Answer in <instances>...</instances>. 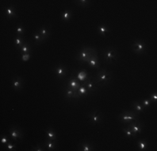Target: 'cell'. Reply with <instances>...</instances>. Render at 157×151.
I'll list each match as a JSON object with an SVG mask.
<instances>
[{
    "mask_svg": "<svg viewBox=\"0 0 157 151\" xmlns=\"http://www.w3.org/2000/svg\"><path fill=\"white\" fill-rule=\"evenodd\" d=\"M147 44L144 39H136L131 44V50L135 54L138 55H141L146 53L147 51Z\"/></svg>",
    "mask_w": 157,
    "mask_h": 151,
    "instance_id": "obj_5",
    "label": "cell"
},
{
    "mask_svg": "<svg viewBox=\"0 0 157 151\" xmlns=\"http://www.w3.org/2000/svg\"><path fill=\"white\" fill-rule=\"evenodd\" d=\"M19 51L21 52H23V54H31V52H32L30 45H29V44L28 42L24 43Z\"/></svg>",
    "mask_w": 157,
    "mask_h": 151,
    "instance_id": "obj_29",
    "label": "cell"
},
{
    "mask_svg": "<svg viewBox=\"0 0 157 151\" xmlns=\"http://www.w3.org/2000/svg\"><path fill=\"white\" fill-rule=\"evenodd\" d=\"M33 43L36 45H39L44 43V39H43L41 34L39 33V30H37L33 34Z\"/></svg>",
    "mask_w": 157,
    "mask_h": 151,
    "instance_id": "obj_25",
    "label": "cell"
},
{
    "mask_svg": "<svg viewBox=\"0 0 157 151\" xmlns=\"http://www.w3.org/2000/svg\"><path fill=\"white\" fill-rule=\"evenodd\" d=\"M9 132L14 142H18V140H21L24 138V131L17 126H11L9 128Z\"/></svg>",
    "mask_w": 157,
    "mask_h": 151,
    "instance_id": "obj_7",
    "label": "cell"
},
{
    "mask_svg": "<svg viewBox=\"0 0 157 151\" xmlns=\"http://www.w3.org/2000/svg\"><path fill=\"white\" fill-rule=\"evenodd\" d=\"M136 145H137V148H138L139 150L145 151V150H147L149 144H148V141H147L146 139H140L137 141Z\"/></svg>",
    "mask_w": 157,
    "mask_h": 151,
    "instance_id": "obj_22",
    "label": "cell"
},
{
    "mask_svg": "<svg viewBox=\"0 0 157 151\" xmlns=\"http://www.w3.org/2000/svg\"><path fill=\"white\" fill-rule=\"evenodd\" d=\"M85 85V87L87 88V89L90 92V93L93 94L95 92L98 91L99 89V86L97 85L96 82L94 81V79L93 78V76H89L86 80H85V82H82Z\"/></svg>",
    "mask_w": 157,
    "mask_h": 151,
    "instance_id": "obj_10",
    "label": "cell"
},
{
    "mask_svg": "<svg viewBox=\"0 0 157 151\" xmlns=\"http://www.w3.org/2000/svg\"><path fill=\"white\" fill-rule=\"evenodd\" d=\"M39 33L41 34L42 38L44 39V42H45L48 37L51 35V25L50 24H47V25H44L41 28L38 29Z\"/></svg>",
    "mask_w": 157,
    "mask_h": 151,
    "instance_id": "obj_15",
    "label": "cell"
},
{
    "mask_svg": "<svg viewBox=\"0 0 157 151\" xmlns=\"http://www.w3.org/2000/svg\"><path fill=\"white\" fill-rule=\"evenodd\" d=\"M3 12H4V15L7 18H17V14H16L15 11V6L13 4H10L9 6H7L3 9Z\"/></svg>",
    "mask_w": 157,
    "mask_h": 151,
    "instance_id": "obj_14",
    "label": "cell"
},
{
    "mask_svg": "<svg viewBox=\"0 0 157 151\" xmlns=\"http://www.w3.org/2000/svg\"><path fill=\"white\" fill-rule=\"evenodd\" d=\"M93 78L96 82L99 88H103L110 83L111 80L113 79V72L105 69L98 70V71L93 76Z\"/></svg>",
    "mask_w": 157,
    "mask_h": 151,
    "instance_id": "obj_2",
    "label": "cell"
},
{
    "mask_svg": "<svg viewBox=\"0 0 157 151\" xmlns=\"http://www.w3.org/2000/svg\"><path fill=\"white\" fill-rule=\"evenodd\" d=\"M97 55H98V52L94 47L81 46L80 49H78L77 54L75 56V59L79 64H86L88 60H90L92 56Z\"/></svg>",
    "mask_w": 157,
    "mask_h": 151,
    "instance_id": "obj_1",
    "label": "cell"
},
{
    "mask_svg": "<svg viewBox=\"0 0 157 151\" xmlns=\"http://www.w3.org/2000/svg\"><path fill=\"white\" fill-rule=\"evenodd\" d=\"M78 150L79 151H93L95 150L93 143L90 140H82L78 143Z\"/></svg>",
    "mask_w": 157,
    "mask_h": 151,
    "instance_id": "obj_13",
    "label": "cell"
},
{
    "mask_svg": "<svg viewBox=\"0 0 157 151\" xmlns=\"http://www.w3.org/2000/svg\"><path fill=\"white\" fill-rule=\"evenodd\" d=\"M31 150L32 151H44V150H46V149H45V148H44V143H43V144H37L35 146H33Z\"/></svg>",
    "mask_w": 157,
    "mask_h": 151,
    "instance_id": "obj_31",
    "label": "cell"
},
{
    "mask_svg": "<svg viewBox=\"0 0 157 151\" xmlns=\"http://www.w3.org/2000/svg\"><path fill=\"white\" fill-rule=\"evenodd\" d=\"M6 149L9 151L16 150V149H17V144H16V142L15 143L9 142L6 145Z\"/></svg>",
    "mask_w": 157,
    "mask_h": 151,
    "instance_id": "obj_34",
    "label": "cell"
},
{
    "mask_svg": "<svg viewBox=\"0 0 157 151\" xmlns=\"http://www.w3.org/2000/svg\"><path fill=\"white\" fill-rule=\"evenodd\" d=\"M63 96L65 97V99L70 101L71 99H74V96H75V92L70 89V88H67L66 86H64L63 88Z\"/></svg>",
    "mask_w": 157,
    "mask_h": 151,
    "instance_id": "obj_21",
    "label": "cell"
},
{
    "mask_svg": "<svg viewBox=\"0 0 157 151\" xmlns=\"http://www.w3.org/2000/svg\"><path fill=\"white\" fill-rule=\"evenodd\" d=\"M76 92H77V94L78 95L79 98H82V97H86L87 96H89V95H90L89 90H88L87 88L85 87V85L84 84L83 82H81L80 87L78 88V91H77Z\"/></svg>",
    "mask_w": 157,
    "mask_h": 151,
    "instance_id": "obj_20",
    "label": "cell"
},
{
    "mask_svg": "<svg viewBox=\"0 0 157 151\" xmlns=\"http://www.w3.org/2000/svg\"><path fill=\"white\" fill-rule=\"evenodd\" d=\"M76 5L78 7H82V8H86L88 7L90 4V1H89V0H75V1H74Z\"/></svg>",
    "mask_w": 157,
    "mask_h": 151,
    "instance_id": "obj_30",
    "label": "cell"
},
{
    "mask_svg": "<svg viewBox=\"0 0 157 151\" xmlns=\"http://www.w3.org/2000/svg\"><path fill=\"white\" fill-rule=\"evenodd\" d=\"M140 103H142V105L144 106V108H145V109H148L149 108L151 107V104H152V103H151V101L150 100V98L140 100Z\"/></svg>",
    "mask_w": 157,
    "mask_h": 151,
    "instance_id": "obj_32",
    "label": "cell"
},
{
    "mask_svg": "<svg viewBox=\"0 0 157 151\" xmlns=\"http://www.w3.org/2000/svg\"><path fill=\"white\" fill-rule=\"evenodd\" d=\"M11 82H12L13 89L14 91H16V92H20V91L24 88V79L22 78L21 76H17V75L13 76Z\"/></svg>",
    "mask_w": 157,
    "mask_h": 151,
    "instance_id": "obj_11",
    "label": "cell"
},
{
    "mask_svg": "<svg viewBox=\"0 0 157 151\" xmlns=\"http://www.w3.org/2000/svg\"><path fill=\"white\" fill-rule=\"evenodd\" d=\"M73 13L71 10L70 9H66L65 11H63V13L62 14V19H63L64 22H70V19L72 18Z\"/></svg>",
    "mask_w": 157,
    "mask_h": 151,
    "instance_id": "obj_27",
    "label": "cell"
},
{
    "mask_svg": "<svg viewBox=\"0 0 157 151\" xmlns=\"http://www.w3.org/2000/svg\"><path fill=\"white\" fill-rule=\"evenodd\" d=\"M97 32L100 36H106V35L109 32V29L105 24H100L97 27Z\"/></svg>",
    "mask_w": 157,
    "mask_h": 151,
    "instance_id": "obj_23",
    "label": "cell"
},
{
    "mask_svg": "<svg viewBox=\"0 0 157 151\" xmlns=\"http://www.w3.org/2000/svg\"><path fill=\"white\" fill-rule=\"evenodd\" d=\"M16 33H17V35H21L23 36L25 33V29L22 25V24H19L17 26V29H16Z\"/></svg>",
    "mask_w": 157,
    "mask_h": 151,
    "instance_id": "obj_33",
    "label": "cell"
},
{
    "mask_svg": "<svg viewBox=\"0 0 157 151\" xmlns=\"http://www.w3.org/2000/svg\"><path fill=\"white\" fill-rule=\"evenodd\" d=\"M45 137L48 139H53V140H56L57 139V135L55 133V129L52 127H48L45 129Z\"/></svg>",
    "mask_w": 157,
    "mask_h": 151,
    "instance_id": "obj_24",
    "label": "cell"
},
{
    "mask_svg": "<svg viewBox=\"0 0 157 151\" xmlns=\"http://www.w3.org/2000/svg\"><path fill=\"white\" fill-rule=\"evenodd\" d=\"M150 100L151 101V103H154V104H156L157 103V92L156 91H154V92H152L150 94Z\"/></svg>",
    "mask_w": 157,
    "mask_h": 151,
    "instance_id": "obj_35",
    "label": "cell"
},
{
    "mask_svg": "<svg viewBox=\"0 0 157 151\" xmlns=\"http://www.w3.org/2000/svg\"><path fill=\"white\" fill-rule=\"evenodd\" d=\"M54 71L59 80L64 79L68 75V67L63 64H59L54 68Z\"/></svg>",
    "mask_w": 157,
    "mask_h": 151,
    "instance_id": "obj_9",
    "label": "cell"
},
{
    "mask_svg": "<svg viewBox=\"0 0 157 151\" xmlns=\"http://www.w3.org/2000/svg\"><path fill=\"white\" fill-rule=\"evenodd\" d=\"M80 85H81V82L78 81V79H77V77L75 76V75L72 72V75L70 76V78L68 79V81H67L66 83L64 84V86H66L67 88L72 89L75 92H76L78 91V88L80 87Z\"/></svg>",
    "mask_w": 157,
    "mask_h": 151,
    "instance_id": "obj_8",
    "label": "cell"
},
{
    "mask_svg": "<svg viewBox=\"0 0 157 151\" xmlns=\"http://www.w3.org/2000/svg\"><path fill=\"white\" fill-rule=\"evenodd\" d=\"M126 126H128V127L131 129L132 133H134V135H135L136 138L138 136V134H140V133H141L142 129H143V124L140 122V120L126 124Z\"/></svg>",
    "mask_w": 157,
    "mask_h": 151,
    "instance_id": "obj_12",
    "label": "cell"
},
{
    "mask_svg": "<svg viewBox=\"0 0 157 151\" xmlns=\"http://www.w3.org/2000/svg\"><path fill=\"white\" fill-rule=\"evenodd\" d=\"M89 122L92 125H96V124H100L103 122V114L102 112L99 110H93L87 114Z\"/></svg>",
    "mask_w": 157,
    "mask_h": 151,
    "instance_id": "obj_6",
    "label": "cell"
},
{
    "mask_svg": "<svg viewBox=\"0 0 157 151\" xmlns=\"http://www.w3.org/2000/svg\"><path fill=\"white\" fill-rule=\"evenodd\" d=\"M131 106H132V108L135 110V112H136L138 114L140 113H142V112H145V111L146 109L144 108V106L142 105V103H140V100H137V101H134L131 103Z\"/></svg>",
    "mask_w": 157,
    "mask_h": 151,
    "instance_id": "obj_18",
    "label": "cell"
},
{
    "mask_svg": "<svg viewBox=\"0 0 157 151\" xmlns=\"http://www.w3.org/2000/svg\"><path fill=\"white\" fill-rule=\"evenodd\" d=\"M9 142V138H8V136L6 135L2 136V138H1V143H2L3 145H6Z\"/></svg>",
    "mask_w": 157,
    "mask_h": 151,
    "instance_id": "obj_36",
    "label": "cell"
},
{
    "mask_svg": "<svg viewBox=\"0 0 157 151\" xmlns=\"http://www.w3.org/2000/svg\"><path fill=\"white\" fill-rule=\"evenodd\" d=\"M122 130V132L124 133V135L126 137V138H129V139H131V138H133V139H136V137L134 135V133H132V131L130 129V128L126 126V127H123L121 129Z\"/></svg>",
    "mask_w": 157,
    "mask_h": 151,
    "instance_id": "obj_28",
    "label": "cell"
},
{
    "mask_svg": "<svg viewBox=\"0 0 157 151\" xmlns=\"http://www.w3.org/2000/svg\"><path fill=\"white\" fill-rule=\"evenodd\" d=\"M139 116L137 112L135 111H123L118 116V120L124 124H128L130 123H133L136 121H139Z\"/></svg>",
    "mask_w": 157,
    "mask_h": 151,
    "instance_id": "obj_4",
    "label": "cell"
},
{
    "mask_svg": "<svg viewBox=\"0 0 157 151\" xmlns=\"http://www.w3.org/2000/svg\"><path fill=\"white\" fill-rule=\"evenodd\" d=\"M73 73L75 75V76L77 77L78 81H80V82H85V80L90 76L88 75V73L86 71H77V70H74L73 71Z\"/></svg>",
    "mask_w": 157,
    "mask_h": 151,
    "instance_id": "obj_19",
    "label": "cell"
},
{
    "mask_svg": "<svg viewBox=\"0 0 157 151\" xmlns=\"http://www.w3.org/2000/svg\"><path fill=\"white\" fill-rule=\"evenodd\" d=\"M44 148H45L46 150L48 151L56 150V149H57L56 140H53V139H48L46 137L45 139H44Z\"/></svg>",
    "mask_w": 157,
    "mask_h": 151,
    "instance_id": "obj_16",
    "label": "cell"
},
{
    "mask_svg": "<svg viewBox=\"0 0 157 151\" xmlns=\"http://www.w3.org/2000/svg\"><path fill=\"white\" fill-rule=\"evenodd\" d=\"M101 55H102L104 61L108 65H114L116 63L119 57V53L118 51L115 47L112 46H107L102 49L101 51Z\"/></svg>",
    "mask_w": 157,
    "mask_h": 151,
    "instance_id": "obj_3",
    "label": "cell"
},
{
    "mask_svg": "<svg viewBox=\"0 0 157 151\" xmlns=\"http://www.w3.org/2000/svg\"><path fill=\"white\" fill-rule=\"evenodd\" d=\"M24 43H25V41H24V37L21 36V35H17L16 36L15 39H14V46H15V48L17 50L19 51Z\"/></svg>",
    "mask_w": 157,
    "mask_h": 151,
    "instance_id": "obj_26",
    "label": "cell"
},
{
    "mask_svg": "<svg viewBox=\"0 0 157 151\" xmlns=\"http://www.w3.org/2000/svg\"><path fill=\"white\" fill-rule=\"evenodd\" d=\"M31 56V54H23L22 55V60L23 61H27L29 60Z\"/></svg>",
    "mask_w": 157,
    "mask_h": 151,
    "instance_id": "obj_37",
    "label": "cell"
},
{
    "mask_svg": "<svg viewBox=\"0 0 157 151\" xmlns=\"http://www.w3.org/2000/svg\"><path fill=\"white\" fill-rule=\"evenodd\" d=\"M89 66V67L92 68V69H96L99 70L100 67V60H99V57H98V55H94L88 60L87 63H86Z\"/></svg>",
    "mask_w": 157,
    "mask_h": 151,
    "instance_id": "obj_17",
    "label": "cell"
}]
</instances>
